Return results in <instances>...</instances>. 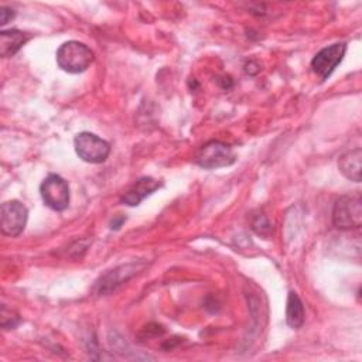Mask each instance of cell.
Masks as SVG:
<instances>
[{
  "label": "cell",
  "instance_id": "6da1fadb",
  "mask_svg": "<svg viewBox=\"0 0 362 362\" xmlns=\"http://www.w3.org/2000/svg\"><path fill=\"white\" fill-rule=\"evenodd\" d=\"M93 59V51L79 41H66L57 49V64L68 74H81L86 71Z\"/></svg>",
  "mask_w": 362,
  "mask_h": 362
},
{
  "label": "cell",
  "instance_id": "7a4b0ae2",
  "mask_svg": "<svg viewBox=\"0 0 362 362\" xmlns=\"http://www.w3.org/2000/svg\"><path fill=\"white\" fill-rule=\"evenodd\" d=\"M332 223L339 230L358 229L362 225V201L359 194L342 195L332 209Z\"/></svg>",
  "mask_w": 362,
  "mask_h": 362
},
{
  "label": "cell",
  "instance_id": "3957f363",
  "mask_svg": "<svg viewBox=\"0 0 362 362\" xmlns=\"http://www.w3.org/2000/svg\"><path fill=\"white\" fill-rule=\"evenodd\" d=\"M195 161L202 168L215 170V168L232 165L236 161V156L229 144L223 141L212 140L205 143L198 150Z\"/></svg>",
  "mask_w": 362,
  "mask_h": 362
},
{
  "label": "cell",
  "instance_id": "277c9868",
  "mask_svg": "<svg viewBox=\"0 0 362 362\" xmlns=\"http://www.w3.org/2000/svg\"><path fill=\"white\" fill-rule=\"evenodd\" d=\"M74 147L78 157L90 164L103 163L110 153V144L89 132L76 134L74 139Z\"/></svg>",
  "mask_w": 362,
  "mask_h": 362
},
{
  "label": "cell",
  "instance_id": "5b68a950",
  "mask_svg": "<svg viewBox=\"0 0 362 362\" xmlns=\"http://www.w3.org/2000/svg\"><path fill=\"white\" fill-rule=\"evenodd\" d=\"M40 194L44 204L52 211H64L69 205L68 182L58 174H49L40 185Z\"/></svg>",
  "mask_w": 362,
  "mask_h": 362
},
{
  "label": "cell",
  "instance_id": "8992f818",
  "mask_svg": "<svg viewBox=\"0 0 362 362\" xmlns=\"http://www.w3.org/2000/svg\"><path fill=\"white\" fill-rule=\"evenodd\" d=\"M28 211L20 201H6L0 208V228L6 236H18L27 223Z\"/></svg>",
  "mask_w": 362,
  "mask_h": 362
},
{
  "label": "cell",
  "instance_id": "52a82bcc",
  "mask_svg": "<svg viewBox=\"0 0 362 362\" xmlns=\"http://www.w3.org/2000/svg\"><path fill=\"white\" fill-rule=\"evenodd\" d=\"M346 52V44L335 42L318 51L314 58L311 59V69L313 72L321 79L325 81L342 61Z\"/></svg>",
  "mask_w": 362,
  "mask_h": 362
},
{
  "label": "cell",
  "instance_id": "ba28073f",
  "mask_svg": "<svg viewBox=\"0 0 362 362\" xmlns=\"http://www.w3.org/2000/svg\"><path fill=\"white\" fill-rule=\"evenodd\" d=\"M143 264L139 263H129V264H123L120 267H116L110 272H107L106 274H103L98 283L99 287V293L106 294L110 293L112 290H115L117 286H120L122 283H124L126 280H129L132 276H134L139 270H141Z\"/></svg>",
  "mask_w": 362,
  "mask_h": 362
},
{
  "label": "cell",
  "instance_id": "9c48e42d",
  "mask_svg": "<svg viewBox=\"0 0 362 362\" xmlns=\"http://www.w3.org/2000/svg\"><path fill=\"white\" fill-rule=\"evenodd\" d=\"M160 182L151 177L139 178L122 197V202L129 206L139 205L144 198L151 195L156 189L160 188Z\"/></svg>",
  "mask_w": 362,
  "mask_h": 362
},
{
  "label": "cell",
  "instance_id": "30bf717a",
  "mask_svg": "<svg viewBox=\"0 0 362 362\" xmlns=\"http://www.w3.org/2000/svg\"><path fill=\"white\" fill-rule=\"evenodd\" d=\"M28 40V34L20 30H3L0 33V55L3 58L13 57Z\"/></svg>",
  "mask_w": 362,
  "mask_h": 362
},
{
  "label": "cell",
  "instance_id": "8fae6325",
  "mask_svg": "<svg viewBox=\"0 0 362 362\" xmlns=\"http://www.w3.org/2000/svg\"><path fill=\"white\" fill-rule=\"evenodd\" d=\"M361 158H362L361 148H355L342 154L338 160L339 171L348 180L359 182L361 181Z\"/></svg>",
  "mask_w": 362,
  "mask_h": 362
},
{
  "label": "cell",
  "instance_id": "7c38bea8",
  "mask_svg": "<svg viewBox=\"0 0 362 362\" xmlns=\"http://www.w3.org/2000/svg\"><path fill=\"white\" fill-rule=\"evenodd\" d=\"M305 320V311L303 301L297 296V293L290 291L287 297V305H286V322L290 328L298 329L303 327Z\"/></svg>",
  "mask_w": 362,
  "mask_h": 362
},
{
  "label": "cell",
  "instance_id": "4fadbf2b",
  "mask_svg": "<svg viewBox=\"0 0 362 362\" xmlns=\"http://www.w3.org/2000/svg\"><path fill=\"white\" fill-rule=\"evenodd\" d=\"M1 327L8 329V328H14L18 322H20V318L17 314H14L11 310H7L4 305L1 308Z\"/></svg>",
  "mask_w": 362,
  "mask_h": 362
},
{
  "label": "cell",
  "instance_id": "5bb4252c",
  "mask_svg": "<svg viewBox=\"0 0 362 362\" xmlns=\"http://www.w3.org/2000/svg\"><path fill=\"white\" fill-rule=\"evenodd\" d=\"M13 18H14V11L11 8L3 6L0 10V25H6Z\"/></svg>",
  "mask_w": 362,
  "mask_h": 362
}]
</instances>
